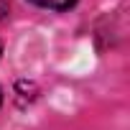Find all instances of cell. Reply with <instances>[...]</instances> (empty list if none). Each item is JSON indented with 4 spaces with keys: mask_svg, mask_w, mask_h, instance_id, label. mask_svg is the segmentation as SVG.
Masks as SVG:
<instances>
[{
    "mask_svg": "<svg viewBox=\"0 0 130 130\" xmlns=\"http://www.w3.org/2000/svg\"><path fill=\"white\" fill-rule=\"evenodd\" d=\"M31 3H36L41 8H51V10H69L77 0H31Z\"/></svg>",
    "mask_w": 130,
    "mask_h": 130,
    "instance_id": "6da1fadb",
    "label": "cell"
},
{
    "mask_svg": "<svg viewBox=\"0 0 130 130\" xmlns=\"http://www.w3.org/2000/svg\"><path fill=\"white\" fill-rule=\"evenodd\" d=\"M3 10H5V8H3V5H0V18H3Z\"/></svg>",
    "mask_w": 130,
    "mask_h": 130,
    "instance_id": "7a4b0ae2",
    "label": "cell"
},
{
    "mask_svg": "<svg viewBox=\"0 0 130 130\" xmlns=\"http://www.w3.org/2000/svg\"><path fill=\"white\" fill-rule=\"evenodd\" d=\"M0 105H3V94H0Z\"/></svg>",
    "mask_w": 130,
    "mask_h": 130,
    "instance_id": "3957f363",
    "label": "cell"
},
{
    "mask_svg": "<svg viewBox=\"0 0 130 130\" xmlns=\"http://www.w3.org/2000/svg\"><path fill=\"white\" fill-rule=\"evenodd\" d=\"M0 54H3V46H0Z\"/></svg>",
    "mask_w": 130,
    "mask_h": 130,
    "instance_id": "277c9868",
    "label": "cell"
}]
</instances>
